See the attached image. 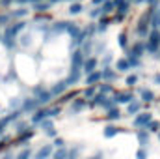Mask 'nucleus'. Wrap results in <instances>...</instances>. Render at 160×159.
I'll list each match as a JSON object with an SVG mask.
<instances>
[{
    "label": "nucleus",
    "instance_id": "obj_25",
    "mask_svg": "<svg viewBox=\"0 0 160 159\" xmlns=\"http://www.w3.org/2000/svg\"><path fill=\"white\" fill-rule=\"evenodd\" d=\"M155 80H157V82H160V73L157 75V77H155Z\"/></svg>",
    "mask_w": 160,
    "mask_h": 159
},
{
    "label": "nucleus",
    "instance_id": "obj_7",
    "mask_svg": "<svg viewBox=\"0 0 160 159\" xmlns=\"http://www.w3.org/2000/svg\"><path fill=\"white\" fill-rule=\"evenodd\" d=\"M130 99H132V94H119L116 101H118V103H128Z\"/></svg>",
    "mask_w": 160,
    "mask_h": 159
},
{
    "label": "nucleus",
    "instance_id": "obj_18",
    "mask_svg": "<svg viewBox=\"0 0 160 159\" xmlns=\"http://www.w3.org/2000/svg\"><path fill=\"white\" fill-rule=\"evenodd\" d=\"M138 139L145 144V142H147V133H138Z\"/></svg>",
    "mask_w": 160,
    "mask_h": 159
},
{
    "label": "nucleus",
    "instance_id": "obj_11",
    "mask_svg": "<svg viewBox=\"0 0 160 159\" xmlns=\"http://www.w3.org/2000/svg\"><path fill=\"white\" fill-rule=\"evenodd\" d=\"M101 77H104V79H110V80H114V79H116V73H112V71H108V69H104V71L101 73Z\"/></svg>",
    "mask_w": 160,
    "mask_h": 159
},
{
    "label": "nucleus",
    "instance_id": "obj_4",
    "mask_svg": "<svg viewBox=\"0 0 160 159\" xmlns=\"http://www.w3.org/2000/svg\"><path fill=\"white\" fill-rule=\"evenodd\" d=\"M50 152H52V148H50V146H45V148H41L39 152L36 154V157L34 159H45L47 156H50Z\"/></svg>",
    "mask_w": 160,
    "mask_h": 159
},
{
    "label": "nucleus",
    "instance_id": "obj_20",
    "mask_svg": "<svg viewBox=\"0 0 160 159\" xmlns=\"http://www.w3.org/2000/svg\"><path fill=\"white\" fill-rule=\"evenodd\" d=\"M145 156H147V154H145V150H138V154H136V157H138V159H145Z\"/></svg>",
    "mask_w": 160,
    "mask_h": 159
},
{
    "label": "nucleus",
    "instance_id": "obj_16",
    "mask_svg": "<svg viewBox=\"0 0 160 159\" xmlns=\"http://www.w3.org/2000/svg\"><path fill=\"white\" fill-rule=\"evenodd\" d=\"M149 127H151V131H158L160 123H158V122H151V123H149Z\"/></svg>",
    "mask_w": 160,
    "mask_h": 159
},
{
    "label": "nucleus",
    "instance_id": "obj_26",
    "mask_svg": "<svg viewBox=\"0 0 160 159\" xmlns=\"http://www.w3.org/2000/svg\"><path fill=\"white\" fill-rule=\"evenodd\" d=\"M91 159H99V157H91Z\"/></svg>",
    "mask_w": 160,
    "mask_h": 159
},
{
    "label": "nucleus",
    "instance_id": "obj_3",
    "mask_svg": "<svg viewBox=\"0 0 160 159\" xmlns=\"http://www.w3.org/2000/svg\"><path fill=\"white\" fill-rule=\"evenodd\" d=\"M95 66H97V60H95V58H89V60L84 64V71H86V73H91V71H95Z\"/></svg>",
    "mask_w": 160,
    "mask_h": 159
},
{
    "label": "nucleus",
    "instance_id": "obj_9",
    "mask_svg": "<svg viewBox=\"0 0 160 159\" xmlns=\"http://www.w3.org/2000/svg\"><path fill=\"white\" fill-rule=\"evenodd\" d=\"M119 116H121L119 109H110V111H108V118L110 120H118Z\"/></svg>",
    "mask_w": 160,
    "mask_h": 159
},
{
    "label": "nucleus",
    "instance_id": "obj_24",
    "mask_svg": "<svg viewBox=\"0 0 160 159\" xmlns=\"http://www.w3.org/2000/svg\"><path fill=\"white\" fill-rule=\"evenodd\" d=\"M93 90H95V88H88V90H86V96H88V97H89V96H91V94H93Z\"/></svg>",
    "mask_w": 160,
    "mask_h": 159
},
{
    "label": "nucleus",
    "instance_id": "obj_21",
    "mask_svg": "<svg viewBox=\"0 0 160 159\" xmlns=\"http://www.w3.org/2000/svg\"><path fill=\"white\" fill-rule=\"evenodd\" d=\"M136 82V75H130L128 79H127V84H134Z\"/></svg>",
    "mask_w": 160,
    "mask_h": 159
},
{
    "label": "nucleus",
    "instance_id": "obj_8",
    "mask_svg": "<svg viewBox=\"0 0 160 159\" xmlns=\"http://www.w3.org/2000/svg\"><path fill=\"white\" fill-rule=\"evenodd\" d=\"M118 131H119V129H118L116 125H108V127L104 129V137H114Z\"/></svg>",
    "mask_w": 160,
    "mask_h": 159
},
{
    "label": "nucleus",
    "instance_id": "obj_10",
    "mask_svg": "<svg viewBox=\"0 0 160 159\" xmlns=\"http://www.w3.org/2000/svg\"><path fill=\"white\" fill-rule=\"evenodd\" d=\"M47 116H48V111H39V112H38V116H34V122L38 123V122H41L43 118H47Z\"/></svg>",
    "mask_w": 160,
    "mask_h": 159
},
{
    "label": "nucleus",
    "instance_id": "obj_13",
    "mask_svg": "<svg viewBox=\"0 0 160 159\" xmlns=\"http://www.w3.org/2000/svg\"><path fill=\"white\" fill-rule=\"evenodd\" d=\"M80 11H82V6H80V4H73V6H71V13H73V15H77Z\"/></svg>",
    "mask_w": 160,
    "mask_h": 159
},
{
    "label": "nucleus",
    "instance_id": "obj_19",
    "mask_svg": "<svg viewBox=\"0 0 160 159\" xmlns=\"http://www.w3.org/2000/svg\"><path fill=\"white\" fill-rule=\"evenodd\" d=\"M119 45H121V47H125V45H127V36H125V34H121V36H119Z\"/></svg>",
    "mask_w": 160,
    "mask_h": 159
},
{
    "label": "nucleus",
    "instance_id": "obj_15",
    "mask_svg": "<svg viewBox=\"0 0 160 159\" xmlns=\"http://www.w3.org/2000/svg\"><path fill=\"white\" fill-rule=\"evenodd\" d=\"M114 8H116V6H114V4H112V2H106V4H104V6H102V11H104V13H106V11H112V9H114Z\"/></svg>",
    "mask_w": 160,
    "mask_h": 159
},
{
    "label": "nucleus",
    "instance_id": "obj_6",
    "mask_svg": "<svg viewBox=\"0 0 160 159\" xmlns=\"http://www.w3.org/2000/svg\"><path fill=\"white\" fill-rule=\"evenodd\" d=\"M118 69H119V71H128V69H130V62L125 60V58L119 60V62H118Z\"/></svg>",
    "mask_w": 160,
    "mask_h": 159
},
{
    "label": "nucleus",
    "instance_id": "obj_22",
    "mask_svg": "<svg viewBox=\"0 0 160 159\" xmlns=\"http://www.w3.org/2000/svg\"><path fill=\"white\" fill-rule=\"evenodd\" d=\"M28 156H30V152H28V150H24V152H22V154H21V156H19L17 159H26Z\"/></svg>",
    "mask_w": 160,
    "mask_h": 159
},
{
    "label": "nucleus",
    "instance_id": "obj_5",
    "mask_svg": "<svg viewBox=\"0 0 160 159\" xmlns=\"http://www.w3.org/2000/svg\"><path fill=\"white\" fill-rule=\"evenodd\" d=\"M101 79H102V77H101V71H97V73H93V71H91V73L88 75V84H93V82H99Z\"/></svg>",
    "mask_w": 160,
    "mask_h": 159
},
{
    "label": "nucleus",
    "instance_id": "obj_23",
    "mask_svg": "<svg viewBox=\"0 0 160 159\" xmlns=\"http://www.w3.org/2000/svg\"><path fill=\"white\" fill-rule=\"evenodd\" d=\"M54 144H56L58 148H62V146H63V142H62V139H56V142H54Z\"/></svg>",
    "mask_w": 160,
    "mask_h": 159
},
{
    "label": "nucleus",
    "instance_id": "obj_12",
    "mask_svg": "<svg viewBox=\"0 0 160 159\" xmlns=\"http://www.w3.org/2000/svg\"><path fill=\"white\" fill-rule=\"evenodd\" d=\"M142 96H143V99H145V101H153V99H155V97H153V94H151L149 90H142Z\"/></svg>",
    "mask_w": 160,
    "mask_h": 159
},
{
    "label": "nucleus",
    "instance_id": "obj_2",
    "mask_svg": "<svg viewBox=\"0 0 160 159\" xmlns=\"http://www.w3.org/2000/svg\"><path fill=\"white\" fill-rule=\"evenodd\" d=\"M149 122H151V112H143L142 116H138V118L134 120V125L136 127H142V125H145Z\"/></svg>",
    "mask_w": 160,
    "mask_h": 159
},
{
    "label": "nucleus",
    "instance_id": "obj_14",
    "mask_svg": "<svg viewBox=\"0 0 160 159\" xmlns=\"http://www.w3.org/2000/svg\"><path fill=\"white\" fill-rule=\"evenodd\" d=\"M65 157H67V152H65L63 148H60V152L54 156V159H65Z\"/></svg>",
    "mask_w": 160,
    "mask_h": 159
},
{
    "label": "nucleus",
    "instance_id": "obj_17",
    "mask_svg": "<svg viewBox=\"0 0 160 159\" xmlns=\"http://www.w3.org/2000/svg\"><path fill=\"white\" fill-rule=\"evenodd\" d=\"M140 109V103H132L130 107H128V112H134V111H138Z\"/></svg>",
    "mask_w": 160,
    "mask_h": 159
},
{
    "label": "nucleus",
    "instance_id": "obj_1",
    "mask_svg": "<svg viewBox=\"0 0 160 159\" xmlns=\"http://www.w3.org/2000/svg\"><path fill=\"white\" fill-rule=\"evenodd\" d=\"M158 45H160V34H158V30H155V32L149 34V45H147V49H149L151 52H155Z\"/></svg>",
    "mask_w": 160,
    "mask_h": 159
}]
</instances>
